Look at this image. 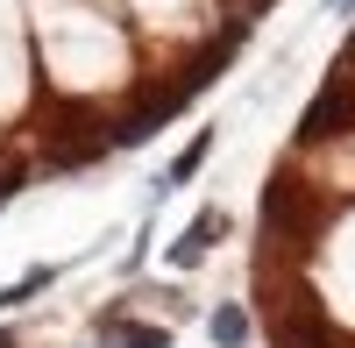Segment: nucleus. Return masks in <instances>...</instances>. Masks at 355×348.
I'll use <instances>...</instances> for the list:
<instances>
[{
	"instance_id": "nucleus-5",
	"label": "nucleus",
	"mask_w": 355,
	"mask_h": 348,
	"mask_svg": "<svg viewBox=\"0 0 355 348\" xmlns=\"http://www.w3.org/2000/svg\"><path fill=\"white\" fill-rule=\"evenodd\" d=\"M327 8H355V0H327Z\"/></svg>"
},
{
	"instance_id": "nucleus-4",
	"label": "nucleus",
	"mask_w": 355,
	"mask_h": 348,
	"mask_svg": "<svg viewBox=\"0 0 355 348\" xmlns=\"http://www.w3.org/2000/svg\"><path fill=\"white\" fill-rule=\"evenodd\" d=\"M206 334H214L220 348H242V341H249V313H242V306H220L214 320H206Z\"/></svg>"
},
{
	"instance_id": "nucleus-3",
	"label": "nucleus",
	"mask_w": 355,
	"mask_h": 348,
	"mask_svg": "<svg viewBox=\"0 0 355 348\" xmlns=\"http://www.w3.org/2000/svg\"><path fill=\"white\" fill-rule=\"evenodd\" d=\"M114 341H121V348H171V327H128L121 320V313H107V320H100Z\"/></svg>"
},
{
	"instance_id": "nucleus-1",
	"label": "nucleus",
	"mask_w": 355,
	"mask_h": 348,
	"mask_svg": "<svg viewBox=\"0 0 355 348\" xmlns=\"http://www.w3.org/2000/svg\"><path fill=\"white\" fill-rule=\"evenodd\" d=\"M214 235H227V214H220V207H206V214H199V220L185 227V235H178V242H171V263H178V270H192V263H199V256H206V249H214Z\"/></svg>"
},
{
	"instance_id": "nucleus-2",
	"label": "nucleus",
	"mask_w": 355,
	"mask_h": 348,
	"mask_svg": "<svg viewBox=\"0 0 355 348\" xmlns=\"http://www.w3.org/2000/svg\"><path fill=\"white\" fill-rule=\"evenodd\" d=\"M206 150H214V128H199V135L185 142V150H178V157H171V171H164V185H157V192H178V185H185V178H192V171L206 164Z\"/></svg>"
}]
</instances>
